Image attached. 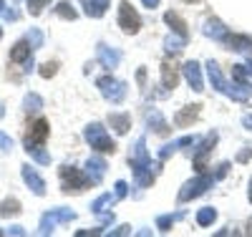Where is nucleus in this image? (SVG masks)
I'll return each mask as SVG.
<instances>
[{
    "instance_id": "nucleus-1",
    "label": "nucleus",
    "mask_w": 252,
    "mask_h": 237,
    "mask_svg": "<svg viewBox=\"0 0 252 237\" xmlns=\"http://www.w3.org/2000/svg\"><path fill=\"white\" fill-rule=\"evenodd\" d=\"M207 76H209V83H212L217 91H222V94H227V96H232L235 101H247V99H250V91L245 89V86H242V83H240V86L227 83L224 76H222V71H220V66H217V63H212V61L207 63Z\"/></svg>"
},
{
    "instance_id": "nucleus-2",
    "label": "nucleus",
    "mask_w": 252,
    "mask_h": 237,
    "mask_svg": "<svg viewBox=\"0 0 252 237\" xmlns=\"http://www.w3.org/2000/svg\"><path fill=\"white\" fill-rule=\"evenodd\" d=\"M86 141L91 144V149H98V152H103V154H114L116 152L114 139L106 134V129H103L101 124H91L86 129Z\"/></svg>"
},
{
    "instance_id": "nucleus-3",
    "label": "nucleus",
    "mask_w": 252,
    "mask_h": 237,
    "mask_svg": "<svg viewBox=\"0 0 252 237\" xmlns=\"http://www.w3.org/2000/svg\"><path fill=\"white\" fill-rule=\"evenodd\" d=\"M215 184V177L212 174H204V171H199V174L192 179V182H187L179 192V202H189V200H194L199 195H204V192Z\"/></svg>"
},
{
    "instance_id": "nucleus-4",
    "label": "nucleus",
    "mask_w": 252,
    "mask_h": 237,
    "mask_svg": "<svg viewBox=\"0 0 252 237\" xmlns=\"http://www.w3.org/2000/svg\"><path fill=\"white\" fill-rule=\"evenodd\" d=\"M61 184H63V192H81L83 187L91 184V179L83 177L76 167H61Z\"/></svg>"
},
{
    "instance_id": "nucleus-5",
    "label": "nucleus",
    "mask_w": 252,
    "mask_h": 237,
    "mask_svg": "<svg viewBox=\"0 0 252 237\" xmlns=\"http://www.w3.org/2000/svg\"><path fill=\"white\" fill-rule=\"evenodd\" d=\"M73 217H76V212L63 209V207L46 212L43 217H40V235H51V232L56 230V225H61V222H71Z\"/></svg>"
},
{
    "instance_id": "nucleus-6",
    "label": "nucleus",
    "mask_w": 252,
    "mask_h": 237,
    "mask_svg": "<svg viewBox=\"0 0 252 237\" xmlns=\"http://www.w3.org/2000/svg\"><path fill=\"white\" fill-rule=\"evenodd\" d=\"M98 89H101V94L106 96L111 103H119V101H124V96H126V83L116 81L114 76L98 78Z\"/></svg>"
},
{
    "instance_id": "nucleus-7",
    "label": "nucleus",
    "mask_w": 252,
    "mask_h": 237,
    "mask_svg": "<svg viewBox=\"0 0 252 237\" xmlns=\"http://www.w3.org/2000/svg\"><path fill=\"white\" fill-rule=\"evenodd\" d=\"M119 26L126 31V33H136L141 28V18L139 13L131 8L129 0H121V8H119Z\"/></svg>"
},
{
    "instance_id": "nucleus-8",
    "label": "nucleus",
    "mask_w": 252,
    "mask_h": 237,
    "mask_svg": "<svg viewBox=\"0 0 252 237\" xmlns=\"http://www.w3.org/2000/svg\"><path fill=\"white\" fill-rule=\"evenodd\" d=\"M46 139H48V121L38 119V121L31 126V134H28V139H26V149H31V146H38V144H43Z\"/></svg>"
},
{
    "instance_id": "nucleus-9",
    "label": "nucleus",
    "mask_w": 252,
    "mask_h": 237,
    "mask_svg": "<svg viewBox=\"0 0 252 237\" xmlns=\"http://www.w3.org/2000/svg\"><path fill=\"white\" fill-rule=\"evenodd\" d=\"M23 179H26V184L35 192L38 197H43V195H46V182L40 179V174H38V171H35L31 164H23Z\"/></svg>"
},
{
    "instance_id": "nucleus-10",
    "label": "nucleus",
    "mask_w": 252,
    "mask_h": 237,
    "mask_svg": "<svg viewBox=\"0 0 252 237\" xmlns=\"http://www.w3.org/2000/svg\"><path fill=\"white\" fill-rule=\"evenodd\" d=\"M215 144H217V134H207L204 141L197 146V154H194V167H197V171H204V157L212 152Z\"/></svg>"
},
{
    "instance_id": "nucleus-11",
    "label": "nucleus",
    "mask_w": 252,
    "mask_h": 237,
    "mask_svg": "<svg viewBox=\"0 0 252 237\" xmlns=\"http://www.w3.org/2000/svg\"><path fill=\"white\" fill-rule=\"evenodd\" d=\"M184 78L189 81V86H192L194 91H202L204 89V83H202V73H199V63L197 61H189V63H184Z\"/></svg>"
},
{
    "instance_id": "nucleus-12",
    "label": "nucleus",
    "mask_w": 252,
    "mask_h": 237,
    "mask_svg": "<svg viewBox=\"0 0 252 237\" xmlns=\"http://www.w3.org/2000/svg\"><path fill=\"white\" fill-rule=\"evenodd\" d=\"M86 169H89V179H91V184H98L101 177H103V171H106L109 167H106V162H103L101 157H91V159L86 162Z\"/></svg>"
},
{
    "instance_id": "nucleus-13",
    "label": "nucleus",
    "mask_w": 252,
    "mask_h": 237,
    "mask_svg": "<svg viewBox=\"0 0 252 237\" xmlns=\"http://www.w3.org/2000/svg\"><path fill=\"white\" fill-rule=\"evenodd\" d=\"M96 56H98V61L103 63V68H116L119 61H121V53H119V51H111V48H106V46H98V48H96Z\"/></svg>"
},
{
    "instance_id": "nucleus-14",
    "label": "nucleus",
    "mask_w": 252,
    "mask_h": 237,
    "mask_svg": "<svg viewBox=\"0 0 252 237\" xmlns=\"http://www.w3.org/2000/svg\"><path fill=\"white\" fill-rule=\"evenodd\" d=\"M31 43L28 40H20V43H15L13 46V51H10V61L13 63H23V61H28L31 58Z\"/></svg>"
},
{
    "instance_id": "nucleus-15",
    "label": "nucleus",
    "mask_w": 252,
    "mask_h": 237,
    "mask_svg": "<svg viewBox=\"0 0 252 237\" xmlns=\"http://www.w3.org/2000/svg\"><path fill=\"white\" fill-rule=\"evenodd\" d=\"M81 3L86 8V15H91V18H101L109 8V0H81Z\"/></svg>"
},
{
    "instance_id": "nucleus-16",
    "label": "nucleus",
    "mask_w": 252,
    "mask_h": 237,
    "mask_svg": "<svg viewBox=\"0 0 252 237\" xmlns=\"http://www.w3.org/2000/svg\"><path fill=\"white\" fill-rule=\"evenodd\" d=\"M197 116H199V106H184V109H182V111L177 114L174 124L184 129V126H189V124H192V121H194Z\"/></svg>"
},
{
    "instance_id": "nucleus-17",
    "label": "nucleus",
    "mask_w": 252,
    "mask_h": 237,
    "mask_svg": "<svg viewBox=\"0 0 252 237\" xmlns=\"http://www.w3.org/2000/svg\"><path fill=\"white\" fill-rule=\"evenodd\" d=\"M109 124H111V129H116V134H126L131 129V116L129 114H111Z\"/></svg>"
},
{
    "instance_id": "nucleus-18",
    "label": "nucleus",
    "mask_w": 252,
    "mask_h": 237,
    "mask_svg": "<svg viewBox=\"0 0 252 237\" xmlns=\"http://www.w3.org/2000/svg\"><path fill=\"white\" fill-rule=\"evenodd\" d=\"M164 20L172 26V31H174V33H179V38H184V40H187L189 31H187V23H184V20L179 18V13H172V10H169V13L164 15Z\"/></svg>"
},
{
    "instance_id": "nucleus-19",
    "label": "nucleus",
    "mask_w": 252,
    "mask_h": 237,
    "mask_svg": "<svg viewBox=\"0 0 252 237\" xmlns=\"http://www.w3.org/2000/svg\"><path fill=\"white\" fill-rule=\"evenodd\" d=\"M146 121H149V126L154 129V132L157 134H166V132H169V124H166L164 121V116H161V111H149V114H146Z\"/></svg>"
},
{
    "instance_id": "nucleus-20",
    "label": "nucleus",
    "mask_w": 252,
    "mask_h": 237,
    "mask_svg": "<svg viewBox=\"0 0 252 237\" xmlns=\"http://www.w3.org/2000/svg\"><path fill=\"white\" fill-rule=\"evenodd\" d=\"M227 46H232L235 51H242V53H250L252 51V38L247 35H227Z\"/></svg>"
},
{
    "instance_id": "nucleus-21",
    "label": "nucleus",
    "mask_w": 252,
    "mask_h": 237,
    "mask_svg": "<svg viewBox=\"0 0 252 237\" xmlns=\"http://www.w3.org/2000/svg\"><path fill=\"white\" fill-rule=\"evenodd\" d=\"M161 81L166 89H177V81H179V73L174 66H169V61H164V66H161Z\"/></svg>"
},
{
    "instance_id": "nucleus-22",
    "label": "nucleus",
    "mask_w": 252,
    "mask_h": 237,
    "mask_svg": "<svg viewBox=\"0 0 252 237\" xmlns=\"http://www.w3.org/2000/svg\"><path fill=\"white\" fill-rule=\"evenodd\" d=\"M204 33H207L209 38H215V40H224V38H227V28L220 23V20H207Z\"/></svg>"
},
{
    "instance_id": "nucleus-23",
    "label": "nucleus",
    "mask_w": 252,
    "mask_h": 237,
    "mask_svg": "<svg viewBox=\"0 0 252 237\" xmlns=\"http://www.w3.org/2000/svg\"><path fill=\"white\" fill-rule=\"evenodd\" d=\"M15 214H20V202L18 200L0 202V217H15Z\"/></svg>"
},
{
    "instance_id": "nucleus-24",
    "label": "nucleus",
    "mask_w": 252,
    "mask_h": 237,
    "mask_svg": "<svg viewBox=\"0 0 252 237\" xmlns=\"http://www.w3.org/2000/svg\"><path fill=\"white\" fill-rule=\"evenodd\" d=\"M182 217H184L182 212H179V214H161V217L157 220V227H159L161 232H169V227H172L177 220H182Z\"/></svg>"
},
{
    "instance_id": "nucleus-25",
    "label": "nucleus",
    "mask_w": 252,
    "mask_h": 237,
    "mask_svg": "<svg viewBox=\"0 0 252 237\" xmlns=\"http://www.w3.org/2000/svg\"><path fill=\"white\" fill-rule=\"evenodd\" d=\"M215 217H217V212H215L212 207H204V209H199V214H197V222H199L202 227H207V225L215 222Z\"/></svg>"
},
{
    "instance_id": "nucleus-26",
    "label": "nucleus",
    "mask_w": 252,
    "mask_h": 237,
    "mask_svg": "<svg viewBox=\"0 0 252 237\" xmlns=\"http://www.w3.org/2000/svg\"><path fill=\"white\" fill-rule=\"evenodd\" d=\"M56 13H58L61 18H66V20H76V10H73V5H71V3H66V0L56 5Z\"/></svg>"
},
{
    "instance_id": "nucleus-27",
    "label": "nucleus",
    "mask_w": 252,
    "mask_h": 237,
    "mask_svg": "<svg viewBox=\"0 0 252 237\" xmlns=\"http://www.w3.org/2000/svg\"><path fill=\"white\" fill-rule=\"evenodd\" d=\"M26 40L31 43V48L35 51V48L43 46V33H40L38 28H31V31H28V35H26Z\"/></svg>"
},
{
    "instance_id": "nucleus-28",
    "label": "nucleus",
    "mask_w": 252,
    "mask_h": 237,
    "mask_svg": "<svg viewBox=\"0 0 252 237\" xmlns=\"http://www.w3.org/2000/svg\"><path fill=\"white\" fill-rule=\"evenodd\" d=\"M114 200H116V197H111V195H101V197H98V200H96V202L91 204V209L101 214V212H103V209H106L109 204H114Z\"/></svg>"
},
{
    "instance_id": "nucleus-29",
    "label": "nucleus",
    "mask_w": 252,
    "mask_h": 237,
    "mask_svg": "<svg viewBox=\"0 0 252 237\" xmlns=\"http://www.w3.org/2000/svg\"><path fill=\"white\" fill-rule=\"evenodd\" d=\"M26 152H28V154H31V157H33L38 164H51V157H48L46 152H40L38 146H31V149H26Z\"/></svg>"
},
{
    "instance_id": "nucleus-30",
    "label": "nucleus",
    "mask_w": 252,
    "mask_h": 237,
    "mask_svg": "<svg viewBox=\"0 0 252 237\" xmlns=\"http://www.w3.org/2000/svg\"><path fill=\"white\" fill-rule=\"evenodd\" d=\"M232 78H235L237 83H242V86L250 83V78H247V68L240 66V63H237V66H232Z\"/></svg>"
},
{
    "instance_id": "nucleus-31",
    "label": "nucleus",
    "mask_w": 252,
    "mask_h": 237,
    "mask_svg": "<svg viewBox=\"0 0 252 237\" xmlns=\"http://www.w3.org/2000/svg\"><path fill=\"white\" fill-rule=\"evenodd\" d=\"M48 3H51V0H28V10H31V15H38Z\"/></svg>"
},
{
    "instance_id": "nucleus-32",
    "label": "nucleus",
    "mask_w": 252,
    "mask_h": 237,
    "mask_svg": "<svg viewBox=\"0 0 252 237\" xmlns=\"http://www.w3.org/2000/svg\"><path fill=\"white\" fill-rule=\"evenodd\" d=\"M164 46H166V51H169V53H179V51L184 48V38H182V40H174V38H166V43H164Z\"/></svg>"
},
{
    "instance_id": "nucleus-33",
    "label": "nucleus",
    "mask_w": 252,
    "mask_h": 237,
    "mask_svg": "<svg viewBox=\"0 0 252 237\" xmlns=\"http://www.w3.org/2000/svg\"><path fill=\"white\" fill-rule=\"evenodd\" d=\"M40 106H43V101H40V96H35V94H28V96H26V109L35 111V109H40Z\"/></svg>"
},
{
    "instance_id": "nucleus-34",
    "label": "nucleus",
    "mask_w": 252,
    "mask_h": 237,
    "mask_svg": "<svg viewBox=\"0 0 252 237\" xmlns=\"http://www.w3.org/2000/svg\"><path fill=\"white\" fill-rule=\"evenodd\" d=\"M56 68H58L56 63L48 61V63H43V66H40V76H43V78H51V76H56Z\"/></svg>"
},
{
    "instance_id": "nucleus-35",
    "label": "nucleus",
    "mask_w": 252,
    "mask_h": 237,
    "mask_svg": "<svg viewBox=\"0 0 252 237\" xmlns=\"http://www.w3.org/2000/svg\"><path fill=\"white\" fill-rule=\"evenodd\" d=\"M0 149H3V152H10L13 149V139L8 134H3V132H0Z\"/></svg>"
},
{
    "instance_id": "nucleus-36",
    "label": "nucleus",
    "mask_w": 252,
    "mask_h": 237,
    "mask_svg": "<svg viewBox=\"0 0 252 237\" xmlns=\"http://www.w3.org/2000/svg\"><path fill=\"white\" fill-rule=\"evenodd\" d=\"M0 15H3V18H8V20H15V13H13V10H8L5 0H0Z\"/></svg>"
},
{
    "instance_id": "nucleus-37",
    "label": "nucleus",
    "mask_w": 252,
    "mask_h": 237,
    "mask_svg": "<svg viewBox=\"0 0 252 237\" xmlns=\"http://www.w3.org/2000/svg\"><path fill=\"white\" fill-rule=\"evenodd\" d=\"M126 189H129V187H126V182H116V197L119 200L126 197Z\"/></svg>"
},
{
    "instance_id": "nucleus-38",
    "label": "nucleus",
    "mask_w": 252,
    "mask_h": 237,
    "mask_svg": "<svg viewBox=\"0 0 252 237\" xmlns=\"http://www.w3.org/2000/svg\"><path fill=\"white\" fill-rule=\"evenodd\" d=\"M227 169H229V164H227V162H222V164L217 167V174H215V179H222V177L227 174Z\"/></svg>"
},
{
    "instance_id": "nucleus-39",
    "label": "nucleus",
    "mask_w": 252,
    "mask_h": 237,
    "mask_svg": "<svg viewBox=\"0 0 252 237\" xmlns=\"http://www.w3.org/2000/svg\"><path fill=\"white\" fill-rule=\"evenodd\" d=\"M8 235H26V230L15 225V227H10V230H8Z\"/></svg>"
},
{
    "instance_id": "nucleus-40",
    "label": "nucleus",
    "mask_w": 252,
    "mask_h": 237,
    "mask_svg": "<svg viewBox=\"0 0 252 237\" xmlns=\"http://www.w3.org/2000/svg\"><path fill=\"white\" fill-rule=\"evenodd\" d=\"M250 157H252V149H245V152H242V154H240L237 159H240V162H247Z\"/></svg>"
},
{
    "instance_id": "nucleus-41",
    "label": "nucleus",
    "mask_w": 252,
    "mask_h": 237,
    "mask_svg": "<svg viewBox=\"0 0 252 237\" xmlns=\"http://www.w3.org/2000/svg\"><path fill=\"white\" fill-rule=\"evenodd\" d=\"M129 232H131V227H129V225H124V227H119L114 235H129Z\"/></svg>"
},
{
    "instance_id": "nucleus-42",
    "label": "nucleus",
    "mask_w": 252,
    "mask_h": 237,
    "mask_svg": "<svg viewBox=\"0 0 252 237\" xmlns=\"http://www.w3.org/2000/svg\"><path fill=\"white\" fill-rule=\"evenodd\" d=\"M242 124H245V126L250 129V132H252V116H250V114H247V116H242Z\"/></svg>"
},
{
    "instance_id": "nucleus-43",
    "label": "nucleus",
    "mask_w": 252,
    "mask_h": 237,
    "mask_svg": "<svg viewBox=\"0 0 252 237\" xmlns=\"http://www.w3.org/2000/svg\"><path fill=\"white\" fill-rule=\"evenodd\" d=\"M141 3H144L146 8H157V5H159V0H141Z\"/></svg>"
},
{
    "instance_id": "nucleus-44",
    "label": "nucleus",
    "mask_w": 252,
    "mask_h": 237,
    "mask_svg": "<svg viewBox=\"0 0 252 237\" xmlns=\"http://www.w3.org/2000/svg\"><path fill=\"white\" fill-rule=\"evenodd\" d=\"M250 200H252V182H250Z\"/></svg>"
},
{
    "instance_id": "nucleus-45",
    "label": "nucleus",
    "mask_w": 252,
    "mask_h": 237,
    "mask_svg": "<svg viewBox=\"0 0 252 237\" xmlns=\"http://www.w3.org/2000/svg\"><path fill=\"white\" fill-rule=\"evenodd\" d=\"M247 232H250V235H252V222H250V230H247Z\"/></svg>"
},
{
    "instance_id": "nucleus-46",
    "label": "nucleus",
    "mask_w": 252,
    "mask_h": 237,
    "mask_svg": "<svg viewBox=\"0 0 252 237\" xmlns=\"http://www.w3.org/2000/svg\"><path fill=\"white\" fill-rule=\"evenodd\" d=\"M0 38H3V28H0Z\"/></svg>"
}]
</instances>
